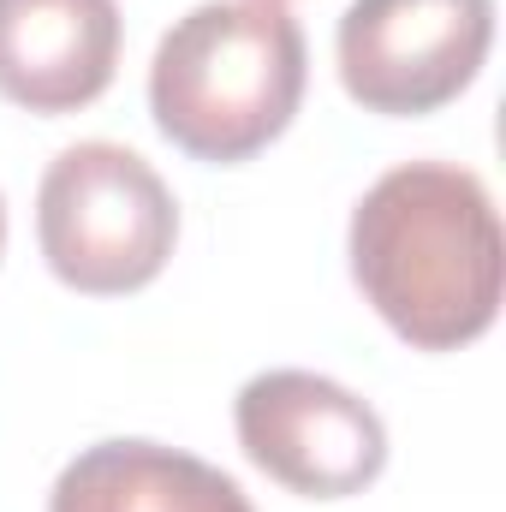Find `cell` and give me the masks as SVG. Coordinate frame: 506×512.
<instances>
[{"instance_id": "1", "label": "cell", "mask_w": 506, "mask_h": 512, "mask_svg": "<svg viewBox=\"0 0 506 512\" xmlns=\"http://www.w3.org/2000/svg\"><path fill=\"white\" fill-rule=\"evenodd\" d=\"M352 280L417 352H459L501 316L506 245L489 185L453 161H405L352 209Z\"/></svg>"}, {"instance_id": "2", "label": "cell", "mask_w": 506, "mask_h": 512, "mask_svg": "<svg viewBox=\"0 0 506 512\" xmlns=\"http://www.w3.org/2000/svg\"><path fill=\"white\" fill-rule=\"evenodd\" d=\"M304 30L280 0H203L149 60V114L191 161H251L304 102Z\"/></svg>"}, {"instance_id": "3", "label": "cell", "mask_w": 506, "mask_h": 512, "mask_svg": "<svg viewBox=\"0 0 506 512\" xmlns=\"http://www.w3.org/2000/svg\"><path fill=\"white\" fill-rule=\"evenodd\" d=\"M179 239V203L126 143H72L36 191V245L54 280L84 298L143 292Z\"/></svg>"}, {"instance_id": "4", "label": "cell", "mask_w": 506, "mask_h": 512, "mask_svg": "<svg viewBox=\"0 0 506 512\" xmlns=\"http://www.w3.org/2000/svg\"><path fill=\"white\" fill-rule=\"evenodd\" d=\"M495 42V0H352L334 36L340 84L370 114H435L459 102Z\"/></svg>"}, {"instance_id": "5", "label": "cell", "mask_w": 506, "mask_h": 512, "mask_svg": "<svg viewBox=\"0 0 506 512\" xmlns=\"http://www.w3.org/2000/svg\"><path fill=\"white\" fill-rule=\"evenodd\" d=\"M239 447L262 477L310 501L364 495L387 465L376 405L316 370H262L233 405Z\"/></svg>"}, {"instance_id": "6", "label": "cell", "mask_w": 506, "mask_h": 512, "mask_svg": "<svg viewBox=\"0 0 506 512\" xmlns=\"http://www.w3.org/2000/svg\"><path fill=\"white\" fill-rule=\"evenodd\" d=\"M120 66L114 0H0V96L30 114L90 108Z\"/></svg>"}, {"instance_id": "7", "label": "cell", "mask_w": 506, "mask_h": 512, "mask_svg": "<svg viewBox=\"0 0 506 512\" xmlns=\"http://www.w3.org/2000/svg\"><path fill=\"white\" fill-rule=\"evenodd\" d=\"M48 512H256L245 489L161 441H96L84 447L54 495Z\"/></svg>"}, {"instance_id": "8", "label": "cell", "mask_w": 506, "mask_h": 512, "mask_svg": "<svg viewBox=\"0 0 506 512\" xmlns=\"http://www.w3.org/2000/svg\"><path fill=\"white\" fill-rule=\"evenodd\" d=\"M0 251H6V203H0Z\"/></svg>"}, {"instance_id": "9", "label": "cell", "mask_w": 506, "mask_h": 512, "mask_svg": "<svg viewBox=\"0 0 506 512\" xmlns=\"http://www.w3.org/2000/svg\"><path fill=\"white\" fill-rule=\"evenodd\" d=\"M280 6H286V0H280Z\"/></svg>"}]
</instances>
